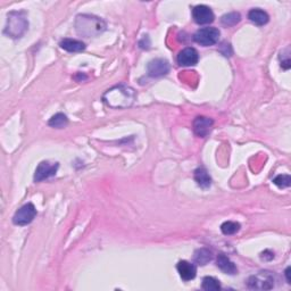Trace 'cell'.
Masks as SVG:
<instances>
[{
	"mask_svg": "<svg viewBox=\"0 0 291 291\" xmlns=\"http://www.w3.org/2000/svg\"><path fill=\"white\" fill-rule=\"evenodd\" d=\"M103 100L112 108H128L135 103L136 91L125 84H119L105 92Z\"/></svg>",
	"mask_w": 291,
	"mask_h": 291,
	"instance_id": "1",
	"label": "cell"
},
{
	"mask_svg": "<svg viewBox=\"0 0 291 291\" xmlns=\"http://www.w3.org/2000/svg\"><path fill=\"white\" fill-rule=\"evenodd\" d=\"M76 33L84 38H92L102 34L106 30V22L98 16L90 14H80L76 16L74 23Z\"/></svg>",
	"mask_w": 291,
	"mask_h": 291,
	"instance_id": "2",
	"label": "cell"
},
{
	"mask_svg": "<svg viewBox=\"0 0 291 291\" xmlns=\"http://www.w3.org/2000/svg\"><path fill=\"white\" fill-rule=\"evenodd\" d=\"M29 29V21H27L25 11H10L7 15L6 26L3 33L13 39H19L25 34Z\"/></svg>",
	"mask_w": 291,
	"mask_h": 291,
	"instance_id": "3",
	"label": "cell"
},
{
	"mask_svg": "<svg viewBox=\"0 0 291 291\" xmlns=\"http://www.w3.org/2000/svg\"><path fill=\"white\" fill-rule=\"evenodd\" d=\"M276 279L270 271H261L248 279L247 286L253 290H271L274 288Z\"/></svg>",
	"mask_w": 291,
	"mask_h": 291,
	"instance_id": "4",
	"label": "cell"
},
{
	"mask_svg": "<svg viewBox=\"0 0 291 291\" xmlns=\"http://www.w3.org/2000/svg\"><path fill=\"white\" fill-rule=\"evenodd\" d=\"M221 32L216 27H203V29L198 30L195 34H193V40L200 46L209 47L214 46L220 40Z\"/></svg>",
	"mask_w": 291,
	"mask_h": 291,
	"instance_id": "5",
	"label": "cell"
},
{
	"mask_svg": "<svg viewBox=\"0 0 291 291\" xmlns=\"http://www.w3.org/2000/svg\"><path fill=\"white\" fill-rule=\"evenodd\" d=\"M35 216H36V209L34 207V205L29 203L22 206V207L15 213V215L13 217V222L16 225L24 226V225L30 224L31 222L34 220Z\"/></svg>",
	"mask_w": 291,
	"mask_h": 291,
	"instance_id": "6",
	"label": "cell"
},
{
	"mask_svg": "<svg viewBox=\"0 0 291 291\" xmlns=\"http://www.w3.org/2000/svg\"><path fill=\"white\" fill-rule=\"evenodd\" d=\"M192 18L199 25H205V24H211L214 22L215 15L213 10L206 5H197L192 9Z\"/></svg>",
	"mask_w": 291,
	"mask_h": 291,
	"instance_id": "7",
	"label": "cell"
},
{
	"mask_svg": "<svg viewBox=\"0 0 291 291\" xmlns=\"http://www.w3.org/2000/svg\"><path fill=\"white\" fill-rule=\"evenodd\" d=\"M59 164L58 163H49V161H41L38 165L34 173V181L41 182L43 180L49 179L54 176L58 171Z\"/></svg>",
	"mask_w": 291,
	"mask_h": 291,
	"instance_id": "8",
	"label": "cell"
},
{
	"mask_svg": "<svg viewBox=\"0 0 291 291\" xmlns=\"http://www.w3.org/2000/svg\"><path fill=\"white\" fill-rule=\"evenodd\" d=\"M169 63L164 58H155L149 62L147 66L148 75L151 78H160V76L166 75L169 72Z\"/></svg>",
	"mask_w": 291,
	"mask_h": 291,
	"instance_id": "9",
	"label": "cell"
},
{
	"mask_svg": "<svg viewBox=\"0 0 291 291\" xmlns=\"http://www.w3.org/2000/svg\"><path fill=\"white\" fill-rule=\"evenodd\" d=\"M214 121L206 116H198L193 121V132L199 138H205L209 135L213 128Z\"/></svg>",
	"mask_w": 291,
	"mask_h": 291,
	"instance_id": "10",
	"label": "cell"
},
{
	"mask_svg": "<svg viewBox=\"0 0 291 291\" xmlns=\"http://www.w3.org/2000/svg\"><path fill=\"white\" fill-rule=\"evenodd\" d=\"M176 60L180 66H193L199 60V54L195 48L188 47L179 52Z\"/></svg>",
	"mask_w": 291,
	"mask_h": 291,
	"instance_id": "11",
	"label": "cell"
},
{
	"mask_svg": "<svg viewBox=\"0 0 291 291\" xmlns=\"http://www.w3.org/2000/svg\"><path fill=\"white\" fill-rule=\"evenodd\" d=\"M176 270L182 280L184 281H191L197 276L196 265L188 261H180L176 265Z\"/></svg>",
	"mask_w": 291,
	"mask_h": 291,
	"instance_id": "12",
	"label": "cell"
},
{
	"mask_svg": "<svg viewBox=\"0 0 291 291\" xmlns=\"http://www.w3.org/2000/svg\"><path fill=\"white\" fill-rule=\"evenodd\" d=\"M217 268L220 269L222 272H224L226 274H230V276H234V274H237L238 272V269L237 266L234 265V263L230 260V258L226 256L224 254H220L217 256Z\"/></svg>",
	"mask_w": 291,
	"mask_h": 291,
	"instance_id": "13",
	"label": "cell"
},
{
	"mask_svg": "<svg viewBox=\"0 0 291 291\" xmlns=\"http://www.w3.org/2000/svg\"><path fill=\"white\" fill-rule=\"evenodd\" d=\"M248 18L258 26L265 25V24H268L270 21L269 14L266 13L265 10L261 9V8H253L252 10H249Z\"/></svg>",
	"mask_w": 291,
	"mask_h": 291,
	"instance_id": "14",
	"label": "cell"
},
{
	"mask_svg": "<svg viewBox=\"0 0 291 291\" xmlns=\"http://www.w3.org/2000/svg\"><path fill=\"white\" fill-rule=\"evenodd\" d=\"M193 177L200 188L207 189L212 185V177L205 167H198L193 173Z\"/></svg>",
	"mask_w": 291,
	"mask_h": 291,
	"instance_id": "15",
	"label": "cell"
},
{
	"mask_svg": "<svg viewBox=\"0 0 291 291\" xmlns=\"http://www.w3.org/2000/svg\"><path fill=\"white\" fill-rule=\"evenodd\" d=\"M59 46L62 49L66 50L68 52H81L86 49V44H84L82 41L80 40H75V39H63L60 41Z\"/></svg>",
	"mask_w": 291,
	"mask_h": 291,
	"instance_id": "16",
	"label": "cell"
},
{
	"mask_svg": "<svg viewBox=\"0 0 291 291\" xmlns=\"http://www.w3.org/2000/svg\"><path fill=\"white\" fill-rule=\"evenodd\" d=\"M213 252L208 248H200L197 249L195 252V256H193V261L197 263L198 265H206L207 263L213 260Z\"/></svg>",
	"mask_w": 291,
	"mask_h": 291,
	"instance_id": "17",
	"label": "cell"
},
{
	"mask_svg": "<svg viewBox=\"0 0 291 291\" xmlns=\"http://www.w3.org/2000/svg\"><path fill=\"white\" fill-rule=\"evenodd\" d=\"M68 124V119L65 114H63V113H58V114H56L51 117L49 120V122H48V125L51 128H55V129H64L65 127H67Z\"/></svg>",
	"mask_w": 291,
	"mask_h": 291,
	"instance_id": "18",
	"label": "cell"
},
{
	"mask_svg": "<svg viewBox=\"0 0 291 291\" xmlns=\"http://www.w3.org/2000/svg\"><path fill=\"white\" fill-rule=\"evenodd\" d=\"M241 21V15L237 11H232V13H228L222 16L221 23L225 26H234Z\"/></svg>",
	"mask_w": 291,
	"mask_h": 291,
	"instance_id": "19",
	"label": "cell"
},
{
	"mask_svg": "<svg viewBox=\"0 0 291 291\" xmlns=\"http://www.w3.org/2000/svg\"><path fill=\"white\" fill-rule=\"evenodd\" d=\"M201 288L206 291H218L221 290V284L217 279L213 277H205L203 279Z\"/></svg>",
	"mask_w": 291,
	"mask_h": 291,
	"instance_id": "20",
	"label": "cell"
},
{
	"mask_svg": "<svg viewBox=\"0 0 291 291\" xmlns=\"http://www.w3.org/2000/svg\"><path fill=\"white\" fill-rule=\"evenodd\" d=\"M240 230V224L238 222L233 221H226L223 224L221 225V231L225 236H232V234H236Z\"/></svg>",
	"mask_w": 291,
	"mask_h": 291,
	"instance_id": "21",
	"label": "cell"
},
{
	"mask_svg": "<svg viewBox=\"0 0 291 291\" xmlns=\"http://www.w3.org/2000/svg\"><path fill=\"white\" fill-rule=\"evenodd\" d=\"M273 183L280 189L288 188V187H290V184H291V177L288 174L278 175L276 179L273 180Z\"/></svg>",
	"mask_w": 291,
	"mask_h": 291,
	"instance_id": "22",
	"label": "cell"
},
{
	"mask_svg": "<svg viewBox=\"0 0 291 291\" xmlns=\"http://www.w3.org/2000/svg\"><path fill=\"white\" fill-rule=\"evenodd\" d=\"M261 258L263 261H271L274 258V254L272 252H270V250H265L264 253L261 254Z\"/></svg>",
	"mask_w": 291,
	"mask_h": 291,
	"instance_id": "23",
	"label": "cell"
},
{
	"mask_svg": "<svg viewBox=\"0 0 291 291\" xmlns=\"http://www.w3.org/2000/svg\"><path fill=\"white\" fill-rule=\"evenodd\" d=\"M290 271H291V269H290V268H287V270H286V278H287V282H288V284H291V279H290Z\"/></svg>",
	"mask_w": 291,
	"mask_h": 291,
	"instance_id": "24",
	"label": "cell"
}]
</instances>
